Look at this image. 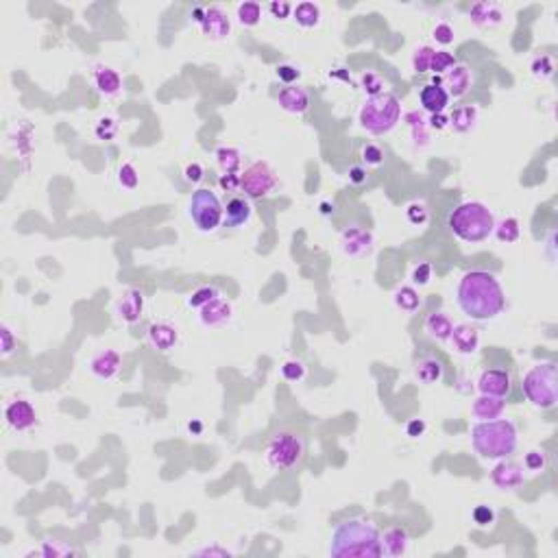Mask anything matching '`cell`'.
Wrapping results in <instances>:
<instances>
[{
    "instance_id": "1",
    "label": "cell",
    "mask_w": 558,
    "mask_h": 558,
    "mask_svg": "<svg viewBox=\"0 0 558 558\" xmlns=\"http://www.w3.org/2000/svg\"><path fill=\"white\" fill-rule=\"evenodd\" d=\"M458 308L473 321H491L500 316L506 308V294L493 273L489 271H469L461 277L456 290Z\"/></svg>"
},
{
    "instance_id": "2",
    "label": "cell",
    "mask_w": 558,
    "mask_h": 558,
    "mask_svg": "<svg viewBox=\"0 0 558 558\" xmlns=\"http://www.w3.org/2000/svg\"><path fill=\"white\" fill-rule=\"evenodd\" d=\"M329 556L334 558H380L384 556L382 550V534L373 524L362 519L343 522L332 534Z\"/></svg>"
},
{
    "instance_id": "3",
    "label": "cell",
    "mask_w": 558,
    "mask_h": 558,
    "mask_svg": "<svg viewBox=\"0 0 558 558\" xmlns=\"http://www.w3.org/2000/svg\"><path fill=\"white\" fill-rule=\"evenodd\" d=\"M308 454L306 432L294 426H279L264 445V463L273 471H294Z\"/></svg>"
},
{
    "instance_id": "4",
    "label": "cell",
    "mask_w": 558,
    "mask_h": 558,
    "mask_svg": "<svg viewBox=\"0 0 558 558\" xmlns=\"http://www.w3.org/2000/svg\"><path fill=\"white\" fill-rule=\"evenodd\" d=\"M471 445L475 454L489 461H502L515 454L519 445V434L508 418H493V421H477L471 428Z\"/></svg>"
},
{
    "instance_id": "5",
    "label": "cell",
    "mask_w": 558,
    "mask_h": 558,
    "mask_svg": "<svg viewBox=\"0 0 558 558\" xmlns=\"http://www.w3.org/2000/svg\"><path fill=\"white\" fill-rule=\"evenodd\" d=\"M449 229L463 243H482L493 236L495 216L480 201H465L449 214Z\"/></svg>"
},
{
    "instance_id": "6",
    "label": "cell",
    "mask_w": 558,
    "mask_h": 558,
    "mask_svg": "<svg viewBox=\"0 0 558 558\" xmlns=\"http://www.w3.org/2000/svg\"><path fill=\"white\" fill-rule=\"evenodd\" d=\"M358 118H360L362 129H367L369 133L386 135L402 121V103L395 94L382 92L367 98V103L362 105Z\"/></svg>"
},
{
    "instance_id": "7",
    "label": "cell",
    "mask_w": 558,
    "mask_h": 558,
    "mask_svg": "<svg viewBox=\"0 0 558 558\" xmlns=\"http://www.w3.org/2000/svg\"><path fill=\"white\" fill-rule=\"evenodd\" d=\"M522 390L526 395V400L541 408V410H550L556 406L558 402V371L554 362H541L534 365L522 382Z\"/></svg>"
},
{
    "instance_id": "8",
    "label": "cell",
    "mask_w": 558,
    "mask_h": 558,
    "mask_svg": "<svg viewBox=\"0 0 558 558\" xmlns=\"http://www.w3.org/2000/svg\"><path fill=\"white\" fill-rule=\"evenodd\" d=\"M188 212H190V218L194 221L198 231H214L223 223L225 207L221 205L218 196L212 190L201 188L190 196Z\"/></svg>"
},
{
    "instance_id": "9",
    "label": "cell",
    "mask_w": 558,
    "mask_h": 558,
    "mask_svg": "<svg viewBox=\"0 0 558 558\" xmlns=\"http://www.w3.org/2000/svg\"><path fill=\"white\" fill-rule=\"evenodd\" d=\"M277 188V175L266 162H255L240 175V190L251 198H262Z\"/></svg>"
},
{
    "instance_id": "10",
    "label": "cell",
    "mask_w": 558,
    "mask_h": 558,
    "mask_svg": "<svg viewBox=\"0 0 558 558\" xmlns=\"http://www.w3.org/2000/svg\"><path fill=\"white\" fill-rule=\"evenodd\" d=\"M491 482L500 491H517L526 482L524 467L519 463L502 458V461L491 469Z\"/></svg>"
},
{
    "instance_id": "11",
    "label": "cell",
    "mask_w": 558,
    "mask_h": 558,
    "mask_svg": "<svg viewBox=\"0 0 558 558\" xmlns=\"http://www.w3.org/2000/svg\"><path fill=\"white\" fill-rule=\"evenodd\" d=\"M201 33L210 39H216V42H221L225 39L229 33H231V20L227 15V11L223 7H203V18L201 22Z\"/></svg>"
},
{
    "instance_id": "12",
    "label": "cell",
    "mask_w": 558,
    "mask_h": 558,
    "mask_svg": "<svg viewBox=\"0 0 558 558\" xmlns=\"http://www.w3.org/2000/svg\"><path fill=\"white\" fill-rule=\"evenodd\" d=\"M341 245H343V251L347 255H351V257H365V255H369L373 251L375 238L365 227H349V229L343 231Z\"/></svg>"
},
{
    "instance_id": "13",
    "label": "cell",
    "mask_w": 558,
    "mask_h": 558,
    "mask_svg": "<svg viewBox=\"0 0 558 558\" xmlns=\"http://www.w3.org/2000/svg\"><path fill=\"white\" fill-rule=\"evenodd\" d=\"M5 418L9 428H13L15 432H27L31 428H35L37 423V412L33 408L31 402L27 400H15L5 408Z\"/></svg>"
},
{
    "instance_id": "14",
    "label": "cell",
    "mask_w": 558,
    "mask_h": 558,
    "mask_svg": "<svg viewBox=\"0 0 558 558\" xmlns=\"http://www.w3.org/2000/svg\"><path fill=\"white\" fill-rule=\"evenodd\" d=\"M123 369V355L116 349H103L98 351L90 360V371L98 380H111Z\"/></svg>"
},
{
    "instance_id": "15",
    "label": "cell",
    "mask_w": 558,
    "mask_h": 558,
    "mask_svg": "<svg viewBox=\"0 0 558 558\" xmlns=\"http://www.w3.org/2000/svg\"><path fill=\"white\" fill-rule=\"evenodd\" d=\"M477 390L480 395H493V397H506L510 393V375L504 369H486L482 371L480 380H477Z\"/></svg>"
},
{
    "instance_id": "16",
    "label": "cell",
    "mask_w": 558,
    "mask_h": 558,
    "mask_svg": "<svg viewBox=\"0 0 558 558\" xmlns=\"http://www.w3.org/2000/svg\"><path fill=\"white\" fill-rule=\"evenodd\" d=\"M469 18L477 29H495L504 22V11L497 3H486V0H482V3L471 5Z\"/></svg>"
},
{
    "instance_id": "17",
    "label": "cell",
    "mask_w": 558,
    "mask_h": 558,
    "mask_svg": "<svg viewBox=\"0 0 558 558\" xmlns=\"http://www.w3.org/2000/svg\"><path fill=\"white\" fill-rule=\"evenodd\" d=\"M198 318L205 327H223L231 321V304L223 297H216L198 310Z\"/></svg>"
},
{
    "instance_id": "18",
    "label": "cell",
    "mask_w": 558,
    "mask_h": 558,
    "mask_svg": "<svg viewBox=\"0 0 558 558\" xmlns=\"http://www.w3.org/2000/svg\"><path fill=\"white\" fill-rule=\"evenodd\" d=\"M142 312H144V294L137 288H129L123 294L121 301H118V316H121L125 323L133 325L140 321Z\"/></svg>"
},
{
    "instance_id": "19",
    "label": "cell",
    "mask_w": 558,
    "mask_h": 558,
    "mask_svg": "<svg viewBox=\"0 0 558 558\" xmlns=\"http://www.w3.org/2000/svg\"><path fill=\"white\" fill-rule=\"evenodd\" d=\"M277 103L288 114H306L310 107V94L299 86H288L279 92Z\"/></svg>"
},
{
    "instance_id": "20",
    "label": "cell",
    "mask_w": 558,
    "mask_h": 558,
    "mask_svg": "<svg viewBox=\"0 0 558 558\" xmlns=\"http://www.w3.org/2000/svg\"><path fill=\"white\" fill-rule=\"evenodd\" d=\"M449 341L454 343L458 353L471 355V353L477 351V347H480V332H477L469 323H461V325H454V332H451Z\"/></svg>"
},
{
    "instance_id": "21",
    "label": "cell",
    "mask_w": 558,
    "mask_h": 558,
    "mask_svg": "<svg viewBox=\"0 0 558 558\" xmlns=\"http://www.w3.org/2000/svg\"><path fill=\"white\" fill-rule=\"evenodd\" d=\"M92 81L96 90L105 96H118L123 92V76L109 66H96L92 70Z\"/></svg>"
},
{
    "instance_id": "22",
    "label": "cell",
    "mask_w": 558,
    "mask_h": 558,
    "mask_svg": "<svg viewBox=\"0 0 558 558\" xmlns=\"http://www.w3.org/2000/svg\"><path fill=\"white\" fill-rule=\"evenodd\" d=\"M251 214H253V207L251 203L247 201L245 196H233L227 201V207H225V214H223V223L225 227H243L251 221Z\"/></svg>"
},
{
    "instance_id": "23",
    "label": "cell",
    "mask_w": 558,
    "mask_h": 558,
    "mask_svg": "<svg viewBox=\"0 0 558 558\" xmlns=\"http://www.w3.org/2000/svg\"><path fill=\"white\" fill-rule=\"evenodd\" d=\"M506 410L504 397H493V395H480L471 406V412L477 421H493L500 418Z\"/></svg>"
},
{
    "instance_id": "24",
    "label": "cell",
    "mask_w": 558,
    "mask_h": 558,
    "mask_svg": "<svg viewBox=\"0 0 558 558\" xmlns=\"http://www.w3.org/2000/svg\"><path fill=\"white\" fill-rule=\"evenodd\" d=\"M149 343L157 351H170L179 343V332L168 323H153L149 327Z\"/></svg>"
},
{
    "instance_id": "25",
    "label": "cell",
    "mask_w": 558,
    "mask_h": 558,
    "mask_svg": "<svg viewBox=\"0 0 558 558\" xmlns=\"http://www.w3.org/2000/svg\"><path fill=\"white\" fill-rule=\"evenodd\" d=\"M471 81H473L471 70L467 66H463V64H456L445 76V88H447L445 92L449 96H454V98H461V96H465L469 92Z\"/></svg>"
},
{
    "instance_id": "26",
    "label": "cell",
    "mask_w": 558,
    "mask_h": 558,
    "mask_svg": "<svg viewBox=\"0 0 558 558\" xmlns=\"http://www.w3.org/2000/svg\"><path fill=\"white\" fill-rule=\"evenodd\" d=\"M418 101H421V107L430 114H443L449 105V94L445 92V88L430 83L421 90L418 94Z\"/></svg>"
},
{
    "instance_id": "27",
    "label": "cell",
    "mask_w": 558,
    "mask_h": 558,
    "mask_svg": "<svg viewBox=\"0 0 558 558\" xmlns=\"http://www.w3.org/2000/svg\"><path fill=\"white\" fill-rule=\"evenodd\" d=\"M408 545H410L408 532L400 526H393L382 534V550L386 556H395V558L404 556L408 552Z\"/></svg>"
},
{
    "instance_id": "28",
    "label": "cell",
    "mask_w": 558,
    "mask_h": 558,
    "mask_svg": "<svg viewBox=\"0 0 558 558\" xmlns=\"http://www.w3.org/2000/svg\"><path fill=\"white\" fill-rule=\"evenodd\" d=\"M426 332L436 338V341H449L451 338V332H454V321L449 318L447 312H432L428 318H426Z\"/></svg>"
},
{
    "instance_id": "29",
    "label": "cell",
    "mask_w": 558,
    "mask_h": 558,
    "mask_svg": "<svg viewBox=\"0 0 558 558\" xmlns=\"http://www.w3.org/2000/svg\"><path fill=\"white\" fill-rule=\"evenodd\" d=\"M414 375L421 384H436L443 380V365L436 358H421L414 365Z\"/></svg>"
},
{
    "instance_id": "30",
    "label": "cell",
    "mask_w": 558,
    "mask_h": 558,
    "mask_svg": "<svg viewBox=\"0 0 558 558\" xmlns=\"http://www.w3.org/2000/svg\"><path fill=\"white\" fill-rule=\"evenodd\" d=\"M477 123V107L475 105H463L456 107L454 114L449 116V125L456 133H467L475 127Z\"/></svg>"
},
{
    "instance_id": "31",
    "label": "cell",
    "mask_w": 558,
    "mask_h": 558,
    "mask_svg": "<svg viewBox=\"0 0 558 558\" xmlns=\"http://www.w3.org/2000/svg\"><path fill=\"white\" fill-rule=\"evenodd\" d=\"M216 162L223 175H238L243 166V153L233 147H221L216 151Z\"/></svg>"
},
{
    "instance_id": "32",
    "label": "cell",
    "mask_w": 558,
    "mask_h": 558,
    "mask_svg": "<svg viewBox=\"0 0 558 558\" xmlns=\"http://www.w3.org/2000/svg\"><path fill=\"white\" fill-rule=\"evenodd\" d=\"M292 15H294V22L304 29H314L321 22V7L316 3H299L294 9H292Z\"/></svg>"
},
{
    "instance_id": "33",
    "label": "cell",
    "mask_w": 558,
    "mask_h": 558,
    "mask_svg": "<svg viewBox=\"0 0 558 558\" xmlns=\"http://www.w3.org/2000/svg\"><path fill=\"white\" fill-rule=\"evenodd\" d=\"M493 233L497 236V240H500V243H506V245L517 243V240H519V236H522L519 221H517L515 216H508V218H504V221L495 223Z\"/></svg>"
},
{
    "instance_id": "34",
    "label": "cell",
    "mask_w": 558,
    "mask_h": 558,
    "mask_svg": "<svg viewBox=\"0 0 558 558\" xmlns=\"http://www.w3.org/2000/svg\"><path fill=\"white\" fill-rule=\"evenodd\" d=\"M236 18H238V22L247 29L257 27L262 20V5L260 3H240L236 9Z\"/></svg>"
},
{
    "instance_id": "35",
    "label": "cell",
    "mask_w": 558,
    "mask_h": 558,
    "mask_svg": "<svg viewBox=\"0 0 558 558\" xmlns=\"http://www.w3.org/2000/svg\"><path fill=\"white\" fill-rule=\"evenodd\" d=\"M395 306L404 310V312H416L421 308V297L412 286H402L395 292Z\"/></svg>"
},
{
    "instance_id": "36",
    "label": "cell",
    "mask_w": 558,
    "mask_h": 558,
    "mask_svg": "<svg viewBox=\"0 0 558 558\" xmlns=\"http://www.w3.org/2000/svg\"><path fill=\"white\" fill-rule=\"evenodd\" d=\"M406 121L412 129V140H414V147H426L428 144V129H426V121L421 118L418 111H410L406 116Z\"/></svg>"
},
{
    "instance_id": "37",
    "label": "cell",
    "mask_w": 558,
    "mask_h": 558,
    "mask_svg": "<svg viewBox=\"0 0 558 558\" xmlns=\"http://www.w3.org/2000/svg\"><path fill=\"white\" fill-rule=\"evenodd\" d=\"M216 297H221V290H218L216 286H201V288H196L192 292V297L188 299V306L194 308V310H201L205 304H210L212 299Z\"/></svg>"
},
{
    "instance_id": "38",
    "label": "cell",
    "mask_w": 558,
    "mask_h": 558,
    "mask_svg": "<svg viewBox=\"0 0 558 558\" xmlns=\"http://www.w3.org/2000/svg\"><path fill=\"white\" fill-rule=\"evenodd\" d=\"M530 70L536 79H541V81H545V79H550L554 74V57L550 55H536L532 59V64H530Z\"/></svg>"
},
{
    "instance_id": "39",
    "label": "cell",
    "mask_w": 558,
    "mask_h": 558,
    "mask_svg": "<svg viewBox=\"0 0 558 558\" xmlns=\"http://www.w3.org/2000/svg\"><path fill=\"white\" fill-rule=\"evenodd\" d=\"M454 66H456V59H454L451 53H447V50H434L432 62H430V72L443 74V72H449Z\"/></svg>"
},
{
    "instance_id": "40",
    "label": "cell",
    "mask_w": 558,
    "mask_h": 558,
    "mask_svg": "<svg viewBox=\"0 0 558 558\" xmlns=\"http://www.w3.org/2000/svg\"><path fill=\"white\" fill-rule=\"evenodd\" d=\"M118 184H121L125 190H135V188H137V184H140V175H137V170H135L133 164L125 162L121 168H118Z\"/></svg>"
},
{
    "instance_id": "41",
    "label": "cell",
    "mask_w": 558,
    "mask_h": 558,
    "mask_svg": "<svg viewBox=\"0 0 558 558\" xmlns=\"http://www.w3.org/2000/svg\"><path fill=\"white\" fill-rule=\"evenodd\" d=\"M432 55H434V48L430 46H418L414 53H412V68L414 72H430V62H432Z\"/></svg>"
},
{
    "instance_id": "42",
    "label": "cell",
    "mask_w": 558,
    "mask_h": 558,
    "mask_svg": "<svg viewBox=\"0 0 558 558\" xmlns=\"http://www.w3.org/2000/svg\"><path fill=\"white\" fill-rule=\"evenodd\" d=\"M360 83H362V90L369 94V98L384 92V81H382V76L377 74V72L367 70V72L362 74V79H360Z\"/></svg>"
},
{
    "instance_id": "43",
    "label": "cell",
    "mask_w": 558,
    "mask_h": 558,
    "mask_svg": "<svg viewBox=\"0 0 558 558\" xmlns=\"http://www.w3.org/2000/svg\"><path fill=\"white\" fill-rule=\"evenodd\" d=\"M526 469L532 471V473H543L545 467H547V458L541 449H530L526 454V461H524Z\"/></svg>"
},
{
    "instance_id": "44",
    "label": "cell",
    "mask_w": 558,
    "mask_h": 558,
    "mask_svg": "<svg viewBox=\"0 0 558 558\" xmlns=\"http://www.w3.org/2000/svg\"><path fill=\"white\" fill-rule=\"evenodd\" d=\"M282 375H284V380H288V382H301L306 377V367H304V362H299V360H288V362L282 365Z\"/></svg>"
},
{
    "instance_id": "45",
    "label": "cell",
    "mask_w": 558,
    "mask_h": 558,
    "mask_svg": "<svg viewBox=\"0 0 558 558\" xmlns=\"http://www.w3.org/2000/svg\"><path fill=\"white\" fill-rule=\"evenodd\" d=\"M428 207L423 203H410L408 210H406V218H408V223L414 225V227H421L428 223Z\"/></svg>"
},
{
    "instance_id": "46",
    "label": "cell",
    "mask_w": 558,
    "mask_h": 558,
    "mask_svg": "<svg viewBox=\"0 0 558 558\" xmlns=\"http://www.w3.org/2000/svg\"><path fill=\"white\" fill-rule=\"evenodd\" d=\"M94 133H96V137L98 140H114L116 137V133H118V123L114 121V118H101V121L96 123V129H94Z\"/></svg>"
},
{
    "instance_id": "47",
    "label": "cell",
    "mask_w": 558,
    "mask_h": 558,
    "mask_svg": "<svg viewBox=\"0 0 558 558\" xmlns=\"http://www.w3.org/2000/svg\"><path fill=\"white\" fill-rule=\"evenodd\" d=\"M432 37H434L441 46H449V44L454 42V37H456V31H454V27L447 25V22H438V25L434 27V31H432Z\"/></svg>"
},
{
    "instance_id": "48",
    "label": "cell",
    "mask_w": 558,
    "mask_h": 558,
    "mask_svg": "<svg viewBox=\"0 0 558 558\" xmlns=\"http://www.w3.org/2000/svg\"><path fill=\"white\" fill-rule=\"evenodd\" d=\"M362 159L367 162V166H382V162H384V151H382V147L367 144L362 149Z\"/></svg>"
},
{
    "instance_id": "49",
    "label": "cell",
    "mask_w": 558,
    "mask_h": 558,
    "mask_svg": "<svg viewBox=\"0 0 558 558\" xmlns=\"http://www.w3.org/2000/svg\"><path fill=\"white\" fill-rule=\"evenodd\" d=\"M432 279V266L428 262H421L414 271H412V282L416 286H428Z\"/></svg>"
},
{
    "instance_id": "50",
    "label": "cell",
    "mask_w": 558,
    "mask_h": 558,
    "mask_svg": "<svg viewBox=\"0 0 558 558\" xmlns=\"http://www.w3.org/2000/svg\"><path fill=\"white\" fill-rule=\"evenodd\" d=\"M0 338H3V355L7 358V355L13 353V349H15V345H18V341H15V336H13V332H11L9 325H3V327H0Z\"/></svg>"
},
{
    "instance_id": "51",
    "label": "cell",
    "mask_w": 558,
    "mask_h": 558,
    "mask_svg": "<svg viewBox=\"0 0 558 558\" xmlns=\"http://www.w3.org/2000/svg\"><path fill=\"white\" fill-rule=\"evenodd\" d=\"M493 519H495V512H493L491 506H477V508L473 510V522H475L477 526H491Z\"/></svg>"
},
{
    "instance_id": "52",
    "label": "cell",
    "mask_w": 558,
    "mask_h": 558,
    "mask_svg": "<svg viewBox=\"0 0 558 558\" xmlns=\"http://www.w3.org/2000/svg\"><path fill=\"white\" fill-rule=\"evenodd\" d=\"M277 76L282 79L284 83L292 86V83L297 81V79L301 76V70L294 68V66H290V64H284V66H279V68H277Z\"/></svg>"
},
{
    "instance_id": "53",
    "label": "cell",
    "mask_w": 558,
    "mask_h": 558,
    "mask_svg": "<svg viewBox=\"0 0 558 558\" xmlns=\"http://www.w3.org/2000/svg\"><path fill=\"white\" fill-rule=\"evenodd\" d=\"M66 554H76L70 545H57L55 541H46L42 547V556H66Z\"/></svg>"
},
{
    "instance_id": "54",
    "label": "cell",
    "mask_w": 558,
    "mask_h": 558,
    "mask_svg": "<svg viewBox=\"0 0 558 558\" xmlns=\"http://www.w3.org/2000/svg\"><path fill=\"white\" fill-rule=\"evenodd\" d=\"M268 11L273 13V18H277V20H286L290 13H292V5L290 3H277V0H273V3L268 5Z\"/></svg>"
},
{
    "instance_id": "55",
    "label": "cell",
    "mask_w": 558,
    "mask_h": 558,
    "mask_svg": "<svg viewBox=\"0 0 558 558\" xmlns=\"http://www.w3.org/2000/svg\"><path fill=\"white\" fill-rule=\"evenodd\" d=\"M218 184H221V188H225L227 192H233V190L240 188V175H221Z\"/></svg>"
},
{
    "instance_id": "56",
    "label": "cell",
    "mask_w": 558,
    "mask_h": 558,
    "mask_svg": "<svg viewBox=\"0 0 558 558\" xmlns=\"http://www.w3.org/2000/svg\"><path fill=\"white\" fill-rule=\"evenodd\" d=\"M186 179L188 182H192V184H198L203 179V166L201 164H190L188 168H186Z\"/></svg>"
},
{
    "instance_id": "57",
    "label": "cell",
    "mask_w": 558,
    "mask_h": 558,
    "mask_svg": "<svg viewBox=\"0 0 558 558\" xmlns=\"http://www.w3.org/2000/svg\"><path fill=\"white\" fill-rule=\"evenodd\" d=\"M349 182L355 184V186H360L367 182V170L362 166H351L349 168Z\"/></svg>"
},
{
    "instance_id": "58",
    "label": "cell",
    "mask_w": 558,
    "mask_h": 558,
    "mask_svg": "<svg viewBox=\"0 0 558 558\" xmlns=\"http://www.w3.org/2000/svg\"><path fill=\"white\" fill-rule=\"evenodd\" d=\"M406 432H408V436H412V438L421 436V434L426 432V421H421V418H412V421L406 426Z\"/></svg>"
},
{
    "instance_id": "59",
    "label": "cell",
    "mask_w": 558,
    "mask_h": 558,
    "mask_svg": "<svg viewBox=\"0 0 558 558\" xmlns=\"http://www.w3.org/2000/svg\"><path fill=\"white\" fill-rule=\"evenodd\" d=\"M194 554H196V556H231L229 550H225V547H216V545H212V547H201V550H196Z\"/></svg>"
},
{
    "instance_id": "60",
    "label": "cell",
    "mask_w": 558,
    "mask_h": 558,
    "mask_svg": "<svg viewBox=\"0 0 558 558\" xmlns=\"http://www.w3.org/2000/svg\"><path fill=\"white\" fill-rule=\"evenodd\" d=\"M447 125H449V118H447L445 114H432V116H430V127H432V129H438V131H441V129H445Z\"/></svg>"
},
{
    "instance_id": "61",
    "label": "cell",
    "mask_w": 558,
    "mask_h": 558,
    "mask_svg": "<svg viewBox=\"0 0 558 558\" xmlns=\"http://www.w3.org/2000/svg\"><path fill=\"white\" fill-rule=\"evenodd\" d=\"M321 212H323V214H334V205H329V203H321Z\"/></svg>"
}]
</instances>
